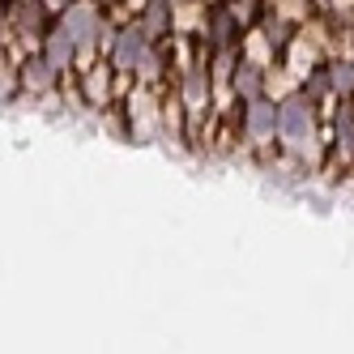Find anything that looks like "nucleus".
<instances>
[{"instance_id": "obj_1", "label": "nucleus", "mask_w": 354, "mask_h": 354, "mask_svg": "<svg viewBox=\"0 0 354 354\" xmlns=\"http://www.w3.org/2000/svg\"><path fill=\"white\" fill-rule=\"evenodd\" d=\"M277 124H282V133H286L290 141H303V137L312 133V115H308V107H303V103H286Z\"/></svg>"}, {"instance_id": "obj_2", "label": "nucleus", "mask_w": 354, "mask_h": 354, "mask_svg": "<svg viewBox=\"0 0 354 354\" xmlns=\"http://www.w3.org/2000/svg\"><path fill=\"white\" fill-rule=\"evenodd\" d=\"M141 52H145V35L141 30H129V35L120 39V64H137Z\"/></svg>"}, {"instance_id": "obj_3", "label": "nucleus", "mask_w": 354, "mask_h": 354, "mask_svg": "<svg viewBox=\"0 0 354 354\" xmlns=\"http://www.w3.org/2000/svg\"><path fill=\"white\" fill-rule=\"evenodd\" d=\"M273 107H265V103H257L252 107V115H248V133L252 137H265V133H273Z\"/></svg>"}, {"instance_id": "obj_4", "label": "nucleus", "mask_w": 354, "mask_h": 354, "mask_svg": "<svg viewBox=\"0 0 354 354\" xmlns=\"http://www.w3.org/2000/svg\"><path fill=\"white\" fill-rule=\"evenodd\" d=\"M68 39H73L68 30H64V35H56V47H52V60H56V64H64V60L73 56V43H68Z\"/></svg>"}, {"instance_id": "obj_5", "label": "nucleus", "mask_w": 354, "mask_h": 354, "mask_svg": "<svg viewBox=\"0 0 354 354\" xmlns=\"http://www.w3.org/2000/svg\"><path fill=\"white\" fill-rule=\"evenodd\" d=\"M239 86L252 94V90H257V73H252V68H243V77H239Z\"/></svg>"}]
</instances>
